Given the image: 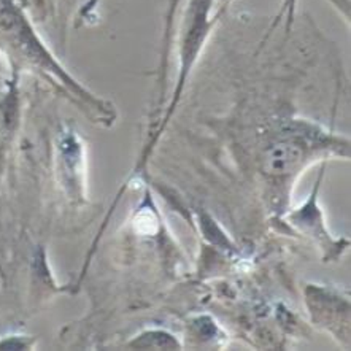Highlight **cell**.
<instances>
[{
  "instance_id": "obj_1",
  "label": "cell",
  "mask_w": 351,
  "mask_h": 351,
  "mask_svg": "<svg viewBox=\"0 0 351 351\" xmlns=\"http://www.w3.org/2000/svg\"><path fill=\"white\" fill-rule=\"evenodd\" d=\"M302 156L304 152L299 145L293 142H280L275 143L265 154L264 167L272 175L289 173L298 167Z\"/></svg>"
}]
</instances>
